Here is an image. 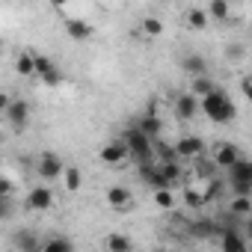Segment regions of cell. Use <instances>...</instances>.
I'll list each match as a JSON object with an SVG mask.
<instances>
[{
	"label": "cell",
	"mask_w": 252,
	"mask_h": 252,
	"mask_svg": "<svg viewBox=\"0 0 252 252\" xmlns=\"http://www.w3.org/2000/svg\"><path fill=\"white\" fill-rule=\"evenodd\" d=\"M199 110L211 119V122H217V125H225V122H231L234 116H237V107H234V101L217 86V89H211L208 95H202L199 98Z\"/></svg>",
	"instance_id": "1"
},
{
	"label": "cell",
	"mask_w": 252,
	"mask_h": 252,
	"mask_svg": "<svg viewBox=\"0 0 252 252\" xmlns=\"http://www.w3.org/2000/svg\"><path fill=\"white\" fill-rule=\"evenodd\" d=\"M65 33L71 42H86V39H92V24H86L80 18H65Z\"/></svg>",
	"instance_id": "11"
},
{
	"label": "cell",
	"mask_w": 252,
	"mask_h": 252,
	"mask_svg": "<svg viewBox=\"0 0 252 252\" xmlns=\"http://www.w3.org/2000/svg\"><path fill=\"white\" fill-rule=\"evenodd\" d=\"M249 83H252L249 77H243V80H240V89H243V95H249Z\"/></svg>",
	"instance_id": "34"
},
{
	"label": "cell",
	"mask_w": 252,
	"mask_h": 252,
	"mask_svg": "<svg viewBox=\"0 0 252 252\" xmlns=\"http://www.w3.org/2000/svg\"><path fill=\"white\" fill-rule=\"evenodd\" d=\"M122 143L128 146V160H134L137 166H140V163L155 160V146H152V137H146L140 128H128V131H122Z\"/></svg>",
	"instance_id": "2"
},
{
	"label": "cell",
	"mask_w": 252,
	"mask_h": 252,
	"mask_svg": "<svg viewBox=\"0 0 252 252\" xmlns=\"http://www.w3.org/2000/svg\"><path fill=\"white\" fill-rule=\"evenodd\" d=\"M228 172V187L240 196H252V160L237 158L231 166H225Z\"/></svg>",
	"instance_id": "3"
},
{
	"label": "cell",
	"mask_w": 252,
	"mask_h": 252,
	"mask_svg": "<svg viewBox=\"0 0 252 252\" xmlns=\"http://www.w3.org/2000/svg\"><path fill=\"white\" fill-rule=\"evenodd\" d=\"M0 193H3V196H15V181L6 178V175H0Z\"/></svg>",
	"instance_id": "31"
},
{
	"label": "cell",
	"mask_w": 252,
	"mask_h": 252,
	"mask_svg": "<svg viewBox=\"0 0 252 252\" xmlns=\"http://www.w3.org/2000/svg\"><path fill=\"white\" fill-rule=\"evenodd\" d=\"M39 243H42V240H39L33 231H24V228L15 231V237H12V246L21 249V252H39Z\"/></svg>",
	"instance_id": "15"
},
{
	"label": "cell",
	"mask_w": 252,
	"mask_h": 252,
	"mask_svg": "<svg viewBox=\"0 0 252 252\" xmlns=\"http://www.w3.org/2000/svg\"><path fill=\"white\" fill-rule=\"evenodd\" d=\"M181 68H184V71H190L193 77H199V74H208V63H205V57H199V54H190V57H184Z\"/></svg>",
	"instance_id": "17"
},
{
	"label": "cell",
	"mask_w": 252,
	"mask_h": 252,
	"mask_svg": "<svg viewBox=\"0 0 252 252\" xmlns=\"http://www.w3.org/2000/svg\"><path fill=\"white\" fill-rule=\"evenodd\" d=\"M15 214V196H3L0 193V220H9Z\"/></svg>",
	"instance_id": "30"
},
{
	"label": "cell",
	"mask_w": 252,
	"mask_h": 252,
	"mask_svg": "<svg viewBox=\"0 0 252 252\" xmlns=\"http://www.w3.org/2000/svg\"><path fill=\"white\" fill-rule=\"evenodd\" d=\"M220 246H222L225 252H246V249H249V240H243V237L237 234V228H222Z\"/></svg>",
	"instance_id": "13"
},
{
	"label": "cell",
	"mask_w": 252,
	"mask_h": 252,
	"mask_svg": "<svg viewBox=\"0 0 252 252\" xmlns=\"http://www.w3.org/2000/svg\"><path fill=\"white\" fill-rule=\"evenodd\" d=\"M63 158L57 155V152H45V155H39V160H36V175L42 178V181H54V178H60L63 175Z\"/></svg>",
	"instance_id": "4"
},
{
	"label": "cell",
	"mask_w": 252,
	"mask_h": 252,
	"mask_svg": "<svg viewBox=\"0 0 252 252\" xmlns=\"http://www.w3.org/2000/svg\"><path fill=\"white\" fill-rule=\"evenodd\" d=\"M15 74H21V77H33V54L30 51H21V54H15Z\"/></svg>",
	"instance_id": "19"
},
{
	"label": "cell",
	"mask_w": 252,
	"mask_h": 252,
	"mask_svg": "<svg viewBox=\"0 0 252 252\" xmlns=\"http://www.w3.org/2000/svg\"><path fill=\"white\" fill-rule=\"evenodd\" d=\"M175 155H178V160H196V158L205 155V140L187 134V137H181V140L175 143Z\"/></svg>",
	"instance_id": "6"
},
{
	"label": "cell",
	"mask_w": 252,
	"mask_h": 252,
	"mask_svg": "<svg viewBox=\"0 0 252 252\" xmlns=\"http://www.w3.org/2000/svg\"><path fill=\"white\" fill-rule=\"evenodd\" d=\"M237 158H243V152L234 146V143H222L217 152H214V166H220V169H225V166H231Z\"/></svg>",
	"instance_id": "9"
},
{
	"label": "cell",
	"mask_w": 252,
	"mask_h": 252,
	"mask_svg": "<svg viewBox=\"0 0 252 252\" xmlns=\"http://www.w3.org/2000/svg\"><path fill=\"white\" fill-rule=\"evenodd\" d=\"M68 3V0H54V6H65Z\"/></svg>",
	"instance_id": "35"
},
{
	"label": "cell",
	"mask_w": 252,
	"mask_h": 252,
	"mask_svg": "<svg viewBox=\"0 0 252 252\" xmlns=\"http://www.w3.org/2000/svg\"><path fill=\"white\" fill-rule=\"evenodd\" d=\"M211 89H217V83L208 77V74H199V77H193V83H190V92L196 95V98H202V95H208Z\"/></svg>",
	"instance_id": "21"
},
{
	"label": "cell",
	"mask_w": 252,
	"mask_h": 252,
	"mask_svg": "<svg viewBox=\"0 0 252 252\" xmlns=\"http://www.w3.org/2000/svg\"><path fill=\"white\" fill-rule=\"evenodd\" d=\"M184 199H187V202H190L193 208H199V205H205V199H202V193H193V190H187V193H184Z\"/></svg>",
	"instance_id": "32"
},
{
	"label": "cell",
	"mask_w": 252,
	"mask_h": 252,
	"mask_svg": "<svg viewBox=\"0 0 252 252\" xmlns=\"http://www.w3.org/2000/svg\"><path fill=\"white\" fill-rule=\"evenodd\" d=\"M208 21H211V18H208L205 9H190V12H187V24H190L193 30H205Z\"/></svg>",
	"instance_id": "27"
},
{
	"label": "cell",
	"mask_w": 252,
	"mask_h": 252,
	"mask_svg": "<svg viewBox=\"0 0 252 252\" xmlns=\"http://www.w3.org/2000/svg\"><path fill=\"white\" fill-rule=\"evenodd\" d=\"M217 231H220V228H217L214 220H196V222H193V234H196V237H214Z\"/></svg>",
	"instance_id": "26"
},
{
	"label": "cell",
	"mask_w": 252,
	"mask_h": 252,
	"mask_svg": "<svg viewBox=\"0 0 252 252\" xmlns=\"http://www.w3.org/2000/svg\"><path fill=\"white\" fill-rule=\"evenodd\" d=\"M39 249H42V252H71L74 243H71L68 237H48V240L39 243Z\"/></svg>",
	"instance_id": "18"
},
{
	"label": "cell",
	"mask_w": 252,
	"mask_h": 252,
	"mask_svg": "<svg viewBox=\"0 0 252 252\" xmlns=\"http://www.w3.org/2000/svg\"><path fill=\"white\" fill-rule=\"evenodd\" d=\"M9 101H12V98H9L6 92H0V116H3V110L9 107Z\"/></svg>",
	"instance_id": "33"
},
{
	"label": "cell",
	"mask_w": 252,
	"mask_h": 252,
	"mask_svg": "<svg viewBox=\"0 0 252 252\" xmlns=\"http://www.w3.org/2000/svg\"><path fill=\"white\" fill-rule=\"evenodd\" d=\"M104 246H107L110 252H131V249H134V243H131L128 237H122V234H110V237L104 240Z\"/></svg>",
	"instance_id": "23"
},
{
	"label": "cell",
	"mask_w": 252,
	"mask_h": 252,
	"mask_svg": "<svg viewBox=\"0 0 252 252\" xmlns=\"http://www.w3.org/2000/svg\"><path fill=\"white\" fill-rule=\"evenodd\" d=\"M208 18H214V21H228V0H211Z\"/></svg>",
	"instance_id": "25"
},
{
	"label": "cell",
	"mask_w": 252,
	"mask_h": 252,
	"mask_svg": "<svg viewBox=\"0 0 252 252\" xmlns=\"http://www.w3.org/2000/svg\"><path fill=\"white\" fill-rule=\"evenodd\" d=\"M137 128L146 134V137H160V131H163V122H160V116H158V110H149L143 119H140V125H137Z\"/></svg>",
	"instance_id": "14"
},
{
	"label": "cell",
	"mask_w": 252,
	"mask_h": 252,
	"mask_svg": "<svg viewBox=\"0 0 252 252\" xmlns=\"http://www.w3.org/2000/svg\"><path fill=\"white\" fill-rule=\"evenodd\" d=\"M155 205H158L160 211L175 208V193H172V187H158V190H155Z\"/></svg>",
	"instance_id": "22"
},
{
	"label": "cell",
	"mask_w": 252,
	"mask_h": 252,
	"mask_svg": "<svg viewBox=\"0 0 252 252\" xmlns=\"http://www.w3.org/2000/svg\"><path fill=\"white\" fill-rule=\"evenodd\" d=\"M160 33H163V21H160V18H155V15L143 18V36H146V39H158Z\"/></svg>",
	"instance_id": "24"
},
{
	"label": "cell",
	"mask_w": 252,
	"mask_h": 252,
	"mask_svg": "<svg viewBox=\"0 0 252 252\" xmlns=\"http://www.w3.org/2000/svg\"><path fill=\"white\" fill-rule=\"evenodd\" d=\"M63 80H65V77H63V71H60L57 65H54V68H48L45 74H39V83H42V86H60Z\"/></svg>",
	"instance_id": "29"
},
{
	"label": "cell",
	"mask_w": 252,
	"mask_h": 252,
	"mask_svg": "<svg viewBox=\"0 0 252 252\" xmlns=\"http://www.w3.org/2000/svg\"><path fill=\"white\" fill-rule=\"evenodd\" d=\"M196 113H199V98H196L193 92L178 95V101H175V116H178V119H193Z\"/></svg>",
	"instance_id": "12"
},
{
	"label": "cell",
	"mask_w": 252,
	"mask_h": 252,
	"mask_svg": "<svg viewBox=\"0 0 252 252\" xmlns=\"http://www.w3.org/2000/svg\"><path fill=\"white\" fill-rule=\"evenodd\" d=\"M27 211H48L51 205H54V193H51V187H33L30 193H27Z\"/></svg>",
	"instance_id": "8"
},
{
	"label": "cell",
	"mask_w": 252,
	"mask_h": 252,
	"mask_svg": "<svg viewBox=\"0 0 252 252\" xmlns=\"http://www.w3.org/2000/svg\"><path fill=\"white\" fill-rule=\"evenodd\" d=\"M63 184H65V190L68 193H77L80 187H83V172L77 169V166H63Z\"/></svg>",
	"instance_id": "16"
},
{
	"label": "cell",
	"mask_w": 252,
	"mask_h": 252,
	"mask_svg": "<svg viewBox=\"0 0 252 252\" xmlns=\"http://www.w3.org/2000/svg\"><path fill=\"white\" fill-rule=\"evenodd\" d=\"M3 113H6V119H9V128H12V131H24V128H27V119H30V104H27V101L12 98Z\"/></svg>",
	"instance_id": "5"
},
{
	"label": "cell",
	"mask_w": 252,
	"mask_h": 252,
	"mask_svg": "<svg viewBox=\"0 0 252 252\" xmlns=\"http://www.w3.org/2000/svg\"><path fill=\"white\" fill-rule=\"evenodd\" d=\"M228 211L237 214V217H249V214H252V196H240V193H234V199L228 202Z\"/></svg>",
	"instance_id": "20"
},
{
	"label": "cell",
	"mask_w": 252,
	"mask_h": 252,
	"mask_svg": "<svg viewBox=\"0 0 252 252\" xmlns=\"http://www.w3.org/2000/svg\"><path fill=\"white\" fill-rule=\"evenodd\" d=\"M131 202H134V196H131L128 187H110V190H107V205L116 208V211H128Z\"/></svg>",
	"instance_id": "10"
},
{
	"label": "cell",
	"mask_w": 252,
	"mask_h": 252,
	"mask_svg": "<svg viewBox=\"0 0 252 252\" xmlns=\"http://www.w3.org/2000/svg\"><path fill=\"white\" fill-rule=\"evenodd\" d=\"M98 158H101V163H107V166H119V163L128 160V146H125L122 137H119V140L107 143V146L98 152Z\"/></svg>",
	"instance_id": "7"
},
{
	"label": "cell",
	"mask_w": 252,
	"mask_h": 252,
	"mask_svg": "<svg viewBox=\"0 0 252 252\" xmlns=\"http://www.w3.org/2000/svg\"><path fill=\"white\" fill-rule=\"evenodd\" d=\"M57 63L51 60V57H45V54H33V74L39 77V74H45L48 68H54Z\"/></svg>",
	"instance_id": "28"
}]
</instances>
